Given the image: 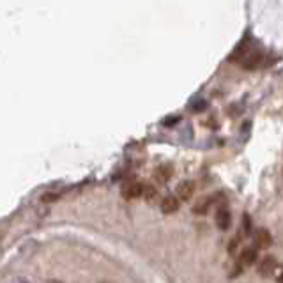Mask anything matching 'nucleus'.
<instances>
[{"mask_svg": "<svg viewBox=\"0 0 283 283\" xmlns=\"http://www.w3.org/2000/svg\"><path fill=\"white\" fill-rule=\"evenodd\" d=\"M276 269H278V262H276V258L272 257V255H267V257L262 258L260 264H258V274L267 278V276H271Z\"/></svg>", "mask_w": 283, "mask_h": 283, "instance_id": "20e7f679", "label": "nucleus"}, {"mask_svg": "<svg viewBox=\"0 0 283 283\" xmlns=\"http://www.w3.org/2000/svg\"><path fill=\"white\" fill-rule=\"evenodd\" d=\"M154 177H156V181L160 184H165L172 177V167L170 165H161L156 170V174H154Z\"/></svg>", "mask_w": 283, "mask_h": 283, "instance_id": "9d476101", "label": "nucleus"}, {"mask_svg": "<svg viewBox=\"0 0 283 283\" xmlns=\"http://www.w3.org/2000/svg\"><path fill=\"white\" fill-rule=\"evenodd\" d=\"M239 62H241V66L244 67V69H255V67H258L262 62V52L260 50L250 48L248 50V53H246Z\"/></svg>", "mask_w": 283, "mask_h": 283, "instance_id": "f03ea898", "label": "nucleus"}, {"mask_svg": "<svg viewBox=\"0 0 283 283\" xmlns=\"http://www.w3.org/2000/svg\"><path fill=\"white\" fill-rule=\"evenodd\" d=\"M156 195H158V191H156V188L153 186V184H146L144 186V197L147 198V200H154L156 198Z\"/></svg>", "mask_w": 283, "mask_h": 283, "instance_id": "9b49d317", "label": "nucleus"}, {"mask_svg": "<svg viewBox=\"0 0 283 283\" xmlns=\"http://www.w3.org/2000/svg\"><path fill=\"white\" fill-rule=\"evenodd\" d=\"M48 283H60V281H57V279H52V281H48Z\"/></svg>", "mask_w": 283, "mask_h": 283, "instance_id": "dca6fc26", "label": "nucleus"}, {"mask_svg": "<svg viewBox=\"0 0 283 283\" xmlns=\"http://www.w3.org/2000/svg\"><path fill=\"white\" fill-rule=\"evenodd\" d=\"M212 202H214V197H211V195H205V197H200L197 200V204L193 205V212L195 214H207V211L211 209Z\"/></svg>", "mask_w": 283, "mask_h": 283, "instance_id": "1a4fd4ad", "label": "nucleus"}, {"mask_svg": "<svg viewBox=\"0 0 283 283\" xmlns=\"http://www.w3.org/2000/svg\"><path fill=\"white\" fill-rule=\"evenodd\" d=\"M59 200V195L57 193H45L41 197V202H45V204H50V202H55Z\"/></svg>", "mask_w": 283, "mask_h": 283, "instance_id": "ddd939ff", "label": "nucleus"}, {"mask_svg": "<svg viewBox=\"0 0 283 283\" xmlns=\"http://www.w3.org/2000/svg\"><path fill=\"white\" fill-rule=\"evenodd\" d=\"M216 225H218V228L220 230H228L230 228V225H232V214H230V211H228L227 207H220L216 211Z\"/></svg>", "mask_w": 283, "mask_h": 283, "instance_id": "0eeeda50", "label": "nucleus"}, {"mask_svg": "<svg viewBox=\"0 0 283 283\" xmlns=\"http://www.w3.org/2000/svg\"><path fill=\"white\" fill-rule=\"evenodd\" d=\"M258 253H257V248H244V250L239 253V265L241 267H250L257 262Z\"/></svg>", "mask_w": 283, "mask_h": 283, "instance_id": "39448f33", "label": "nucleus"}, {"mask_svg": "<svg viewBox=\"0 0 283 283\" xmlns=\"http://www.w3.org/2000/svg\"><path fill=\"white\" fill-rule=\"evenodd\" d=\"M144 195V186L136 181H127L122 186V197L126 200H133V198H138Z\"/></svg>", "mask_w": 283, "mask_h": 283, "instance_id": "7ed1b4c3", "label": "nucleus"}, {"mask_svg": "<svg viewBox=\"0 0 283 283\" xmlns=\"http://www.w3.org/2000/svg\"><path fill=\"white\" fill-rule=\"evenodd\" d=\"M193 195H195V184L191 183V181H183V183L177 186V190H175V197L184 202L191 200Z\"/></svg>", "mask_w": 283, "mask_h": 283, "instance_id": "423d86ee", "label": "nucleus"}, {"mask_svg": "<svg viewBox=\"0 0 283 283\" xmlns=\"http://www.w3.org/2000/svg\"><path fill=\"white\" fill-rule=\"evenodd\" d=\"M205 106H207V104H205V101H198V104L197 103L191 104V108H193V110H205Z\"/></svg>", "mask_w": 283, "mask_h": 283, "instance_id": "4468645a", "label": "nucleus"}, {"mask_svg": "<svg viewBox=\"0 0 283 283\" xmlns=\"http://www.w3.org/2000/svg\"><path fill=\"white\" fill-rule=\"evenodd\" d=\"M161 211L163 214H174V212L179 211V198L175 195H167V197L161 200Z\"/></svg>", "mask_w": 283, "mask_h": 283, "instance_id": "6e6552de", "label": "nucleus"}, {"mask_svg": "<svg viewBox=\"0 0 283 283\" xmlns=\"http://www.w3.org/2000/svg\"><path fill=\"white\" fill-rule=\"evenodd\" d=\"M276 281H278V283H283V265L278 269V274H276Z\"/></svg>", "mask_w": 283, "mask_h": 283, "instance_id": "2eb2a0df", "label": "nucleus"}, {"mask_svg": "<svg viewBox=\"0 0 283 283\" xmlns=\"http://www.w3.org/2000/svg\"><path fill=\"white\" fill-rule=\"evenodd\" d=\"M242 230H244L246 235H250L251 230H253V228H251V220H250V216H248V214H244V216H242Z\"/></svg>", "mask_w": 283, "mask_h": 283, "instance_id": "f8f14e48", "label": "nucleus"}, {"mask_svg": "<svg viewBox=\"0 0 283 283\" xmlns=\"http://www.w3.org/2000/svg\"><path fill=\"white\" fill-rule=\"evenodd\" d=\"M253 244L257 250H267L269 246L272 244V237L271 232L267 228H257L253 232Z\"/></svg>", "mask_w": 283, "mask_h": 283, "instance_id": "f257e3e1", "label": "nucleus"}]
</instances>
